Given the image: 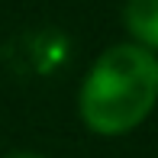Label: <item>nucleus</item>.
Listing matches in <instances>:
<instances>
[{
    "label": "nucleus",
    "instance_id": "1",
    "mask_svg": "<svg viewBox=\"0 0 158 158\" xmlns=\"http://www.w3.org/2000/svg\"><path fill=\"white\" fill-rule=\"evenodd\" d=\"M158 100V55L135 42L103 48L77 94V113L97 135H126Z\"/></svg>",
    "mask_w": 158,
    "mask_h": 158
},
{
    "label": "nucleus",
    "instance_id": "2",
    "mask_svg": "<svg viewBox=\"0 0 158 158\" xmlns=\"http://www.w3.org/2000/svg\"><path fill=\"white\" fill-rule=\"evenodd\" d=\"M123 23L135 45L148 52L158 48V0H126Z\"/></svg>",
    "mask_w": 158,
    "mask_h": 158
},
{
    "label": "nucleus",
    "instance_id": "3",
    "mask_svg": "<svg viewBox=\"0 0 158 158\" xmlns=\"http://www.w3.org/2000/svg\"><path fill=\"white\" fill-rule=\"evenodd\" d=\"M6 158H45V155H35V152H13V155H6Z\"/></svg>",
    "mask_w": 158,
    "mask_h": 158
}]
</instances>
